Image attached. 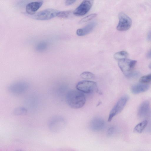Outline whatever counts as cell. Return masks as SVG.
<instances>
[{
    "label": "cell",
    "instance_id": "cell-1",
    "mask_svg": "<svg viewBox=\"0 0 151 151\" xmlns=\"http://www.w3.org/2000/svg\"><path fill=\"white\" fill-rule=\"evenodd\" d=\"M67 104L75 109L81 108L85 104L86 98L84 94L79 91L71 90L68 91L65 96Z\"/></svg>",
    "mask_w": 151,
    "mask_h": 151
},
{
    "label": "cell",
    "instance_id": "cell-2",
    "mask_svg": "<svg viewBox=\"0 0 151 151\" xmlns=\"http://www.w3.org/2000/svg\"><path fill=\"white\" fill-rule=\"evenodd\" d=\"M137 62L136 60L126 58L119 60L118 65L126 77H131L138 75L137 72L133 71Z\"/></svg>",
    "mask_w": 151,
    "mask_h": 151
},
{
    "label": "cell",
    "instance_id": "cell-3",
    "mask_svg": "<svg viewBox=\"0 0 151 151\" xmlns=\"http://www.w3.org/2000/svg\"><path fill=\"white\" fill-rule=\"evenodd\" d=\"M29 84L24 81L15 82L10 84L7 89L9 93L14 95H19L25 92L28 89Z\"/></svg>",
    "mask_w": 151,
    "mask_h": 151
},
{
    "label": "cell",
    "instance_id": "cell-4",
    "mask_svg": "<svg viewBox=\"0 0 151 151\" xmlns=\"http://www.w3.org/2000/svg\"><path fill=\"white\" fill-rule=\"evenodd\" d=\"M128 99V96L127 95L123 96L119 99L110 112L108 119L109 122H110L114 116L122 111Z\"/></svg>",
    "mask_w": 151,
    "mask_h": 151
},
{
    "label": "cell",
    "instance_id": "cell-5",
    "mask_svg": "<svg viewBox=\"0 0 151 151\" xmlns=\"http://www.w3.org/2000/svg\"><path fill=\"white\" fill-rule=\"evenodd\" d=\"M76 88L78 91L82 93H91L97 90V84L94 81L84 80L79 82Z\"/></svg>",
    "mask_w": 151,
    "mask_h": 151
},
{
    "label": "cell",
    "instance_id": "cell-6",
    "mask_svg": "<svg viewBox=\"0 0 151 151\" xmlns=\"http://www.w3.org/2000/svg\"><path fill=\"white\" fill-rule=\"evenodd\" d=\"M119 22L116 29L118 31H125L131 27L132 21L131 19L126 14L120 12L119 14Z\"/></svg>",
    "mask_w": 151,
    "mask_h": 151
},
{
    "label": "cell",
    "instance_id": "cell-7",
    "mask_svg": "<svg viewBox=\"0 0 151 151\" xmlns=\"http://www.w3.org/2000/svg\"><path fill=\"white\" fill-rule=\"evenodd\" d=\"M60 11L53 9H47L40 11L33 16V18L39 20H47L57 16Z\"/></svg>",
    "mask_w": 151,
    "mask_h": 151
},
{
    "label": "cell",
    "instance_id": "cell-8",
    "mask_svg": "<svg viewBox=\"0 0 151 151\" xmlns=\"http://www.w3.org/2000/svg\"><path fill=\"white\" fill-rule=\"evenodd\" d=\"M92 4V1L84 0L73 12V14L77 16L83 15L89 11Z\"/></svg>",
    "mask_w": 151,
    "mask_h": 151
},
{
    "label": "cell",
    "instance_id": "cell-9",
    "mask_svg": "<svg viewBox=\"0 0 151 151\" xmlns=\"http://www.w3.org/2000/svg\"><path fill=\"white\" fill-rule=\"evenodd\" d=\"M105 126L104 120L100 117H95L91 121L90 127L91 129L94 132H99L102 130Z\"/></svg>",
    "mask_w": 151,
    "mask_h": 151
},
{
    "label": "cell",
    "instance_id": "cell-10",
    "mask_svg": "<svg viewBox=\"0 0 151 151\" xmlns=\"http://www.w3.org/2000/svg\"><path fill=\"white\" fill-rule=\"evenodd\" d=\"M43 3V1H38L28 4L26 8V12L29 14H34L41 7Z\"/></svg>",
    "mask_w": 151,
    "mask_h": 151
},
{
    "label": "cell",
    "instance_id": "cell-11",
    "mask_svg": "<svg viewBox=\"0 0 151 151\" xmlns=\"http://www.w3.org/2000/svg\"><path fill=\"white\" fill-rule=\"evenodd\" d=\"M96 24V22L94 21L90 23L83 28L78 29L76 32L77 35L81 36L88 34L93 29Z\"/></svg>",
    "mask_w": 151,
    "mask_h": 151
},
{
    "label": "cell",
    "instance_id": "cell-12",
    "mask_svg": "<svg viewBox=\"0 0 151 151\" xmlns=\"http://www.w3.org/2000/svg\"><path fill=\"white\" fill-rule=\"evenodd\" d=\"M149 88L148 85L144 83H139L134 85L131 88L132 93L137 94L147 91Z\"/></svg>",
    "mask_w": 151,
    "mask_h": 151
},
{
    "label": "cell",
    "instance_id": "cell-13",
    "mask_svg": "<svg viewBox=\"0 0 151 151\" xmlns=\"http://www.w3.org/2000/svg\"><path fill=\"white\" fill-rule=\"evenodd\" d=\"M150 109V103L148 101H144L140 105L138 110V114L139 116L143 117L148 113Z\"/></svg>",
    "mask_w": 151,
    "mask_h": 151
},
{
    "label": "cell",
    "instance_id": "cell-14",
    "mask_svg": "<svg viewBox=\"0 0 151 151\" xmlns=\"http://www.w3.org/2000/svg\"><path fill=\"white\" fill-rule=\"evenodd\" d=\"M148 124V122L145 120L137 124L134 127V130L135 132L141 133L146 127Z\"/></svg>",
    "mask_w": 151,
    "mask_h": 151
},
{
    "label": "cell",
    "instance_id": "cell-15",
    "mask_svg": "<svg viewBox=\"0 0 151 151\" xmlns=\"http://www.w3.org/2000/svg\"><path fill=\"white\" fill-rule=\"evenodd\" d=\"M128 53L125 51H122L116 53L114 55V58L118 61L126 59L128 55Z\"/></svg>",
    "mask_w": 151,
    "mask_h": 151
},
{
    "label": "cell",
    "instance_id": "cell-16",
    "mask_svg": "<svg viewBox=\"0 0 151 151\" xmlns=\"http://www.w3.org/2000/svg\"><path fill=\"white\" fill-rule=\"evenodd\" d=\"M27 109L24 107H18L15 108L13 110V114L16 116L23 115L27 114Z\"/></svg>",
    "mask_w": 151,
    "mask_h": 151
},
{
    "label": "cell",
    "instance_id": "cell-17",
    "mask_svg": "<svg viewBox=\"0 0 151 151\" xmlns=\"http://www.w3.org/2000/svg\"><path fill=\"white\" fill-rule=\"evenodd\" d=\"M47 43L45 42H42L39 43L36 46V50L38 52H42L45 50L47 47Z\"/></svg>",
    "mask_w": 151,
    "mask_h": 151
},
{
    "label": "cell",
    "instance_id": "cell-18",
    "mask_svg": "<svg viewBox=\"0 0 151 151\" xmlns=\"http://www.w3.org/2000/svg\"><path fill=\"white\" fill-rule=\"evenodd\" d=\"M72 12L70 10L60 11L58 14L57 16L63 18H67L70 17Z\"/></svg>",
    "mask_w": 151,
    "mask_h": 151
},
{
    "label": "cell",
    "instance_id": "cell-19",
    "mask_svg": "<svg viewBox=\"0 0 151 151\" xmlns=\"http://www.w3.org/2000/svg\"><path fill=\"white\" fill-rule=\"evenodd\" d=\"M80 77L84 79H90L94 78L95 75L91 72L86 71L81 73L80 75Z\"/></svg>",
    "mask_w": 151,
    "mask_h": 151
},
{
    "label": "cell",
    "instance_id": "cell-20",
    "mask_svg": "<svg viewBox=\"0 0 151 151\" xmlns=\"http://www.w3.org/2000/svg\"><path fill=\"white\" fill-rule=\"evenodd\" d=\"M97 14H90L82 18L79 21V23L81 24L87 22L95 18Z\"/></svg>",
    "mask_w": 151,
    "mask_h": 151
},
{
    "label": "cell",
    "instance_id": "cell-21",
    "mask_svg": "<svg viewBox=\"0 0 151 151\" xmlns=\"http://www.w3.org/2000/svg\"><path fill=\"white\" fill-rule=\"evenodd\" d=\"M141 83H147L151 81V74L143 76L140 79Z\"/></svg>",
    "mask_w": 151,
    "mask_h": 151
},
{
    "label": "cell",
    "instance_id": "cell-22",
    "mask_svg": "<svg viewBox=\"0 0 151 151\" xmlns=\"http://www.w3.org/2000/svg\"><path fill=\"white\" fill-rule=\"evenodd\" d=\"M115 130V128L113 127H111L109 128L107 131V135L108 136H111L114 133Z\"/></svg>",
    "mask_w": 151,
    "mask_h": 151
},
{
    "label": "cell",
    "instance_id": "cell-23",
    "mask_svg": "<svg viewBox=\"0 0 151 151\" xmlns=\"http://www.w3.org/2000/svg\"><path fill=\"white\" fill-rule=\"evenodd\" d=\"M76 1V0H66L65 1V4L66 5H71L74 3Z\"/></svg>",
    "mask_w": 151,
    "mask_h": 151
},
{
    "label": "cell",
    "instance_id": "cell-24",
    "mask_svg": "<svg viewBox=\"0 0 151 151\" xmlns=\"http://www.w3.org/2000/svg\"><path fill=\"white\" fill-rule=\"evenodd\" d=\"M147 39L149 41L151 40V30L149 31L148 33Z\"/></svg>",
    "mask_w": 151,
    "mask_h": 151
},
{
    "label": "cell",
    "instance_id": "cell-25",
    "mask_svg": "<svg viewBox=\"0 0 151 151\" xmlns=\"http://www.w3.org/2000/svg\"><path fill=\"white\" fill-rule=\"evenodd\" d=\"M147 56L149 58H151V50L148 52L147 54Z\"/></svg>",
    "mask_w": 151,
    "mask_h": 151
},
{
    "label": "cell",
    "instance_id": "cell-26",
    "mask_svg": "<svg viewBox=\"0 0 151 151\" xmlns=\"http://www.w3.org/2000/svg\"><path fill=\"white\" fill-rule=\"evenodd\" d=\"M149 68H150V69H151V63H150L149 64Z\"/></svg>",
    "mask_w": 151,
    "mask_h": 151
}]
</instances>
